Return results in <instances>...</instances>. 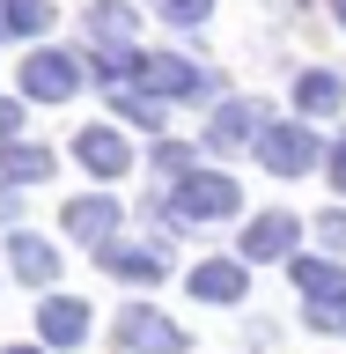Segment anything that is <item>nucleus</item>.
<instances>
[{"label":"nucleus","mask_w":346,"mask_h":354,"mask_svg":"<svg viewBox=\"0 0 346 354\" xmlns=\"http://www.w3.org/2000/svg\"><path fill=\"white\" fill-rule=\"evenodd\" d=\"M15 82L30 104H66V96H81V52H52V44H37V52H22Z\"/></svg>","instance_id":"1"},{"label":"nucleus","mask_w":346,"mask_h":354,"mask_svg":"<svg viewBox=\"0 0 346 354\" xmlns=\"http://www.w3.org/2000/svg\"><path fill=\"white\" fill-rule=\"evenodd\" d=\"M126 82H140V96H206V74H199L192 59H177V52H133V66H126Z\"/></svg>","instance_id":"2"},{"label":"nucleus","mask_w":346,"mask_h":354,"mask_svg":"<svg viewBox=\"0 0 346 354\" xmlns=\"http://www.w3.org/2000/svg\"><path fill=\"white\" fill-rule=\"evenodd\" d=\"M258 162L273 177H309L317 170V133H309L302 118H273V126L258 133Z\"/></svg>","instance_id":"3"},{"label":"nucleus","mask_w":346,"mask_h":354,"mask_svg":"<svg viewBox=\"0 0 346 354\" xmlns=\"http://www.w3.org/2000/svg\"><path fill=\"white\" fill-rule=\"evenodd\" d=\"M118 347L126 354H192V339H184L177 317H162V310H148V303H126L118 310Z\"/></svg>","instance_id":"4"},{"label":"nucleus","mask_w":346,"mask_h":354,"mask_svg":"<svg viewBox=\"0 0 346 354\" xmlns=\"http://www.w3.org/2000/svg\"><path fill=\"white\" fill-rule=\"evenodd\" d=\"M243 207L236 177L221 170H199V177H177V221H229Z\"/></svg>","instance_id":"5"},{"label":"nucleus","mask_w":346,"mask_h":354,"mask_svg":"<svg viewBox=\"0 0 346 354\" xmlns=\"http://www.w3.org/2000/svg\"><path fill=\"white\" fill-rule=\"evenodd\" d=\"M295 236H302V221H295V214H280V207H273V214H258L251 229H243V266H280V259H302V251H295Z\"/></svg>","instance_id":"6"},{"label":"nucleus","mask_w":346,"mask_h":354,"mask_svg":"<svg viewBox=\"0 0 346 354\" xmlns=\"http://www.w3.org/2000/svg\"><path fill=\"white\" fill-rule=\"evenodd\" d=\"M81 30L96 44H104V52H133V30H140V0H88L81 8Z\"/></svg>","instance_id":"7"},{"label":"nucleus","mask_w":346,"mask_h":354,"mask_svg":"<svg viewBox=\"0 0 346 354\" xmlns=\"http://www.w3.org/2000/svg\"><path fill=\"white\" fill-rule=\"evenodd\" d=\"M258 133H265V104H243V96H229V104L214 111V126H206V148H258Z\"/></svg>","instance_id":"8"},{"label":"nucleus","mask_w":346,"mask_h":354,"mask_svg":"<svg viewBox=\"0 0 346 354\" xmlns=\"http://www.w3.org/2000/svg\"><path fill=\"white\" fill-rule=\"evenodd\" d=\"M192 295L199 303H221V310L243 303V295H251V266L243 259H199L192 266Z\"/></svg>","instance_id":"9"},{"label":"nucleus","mask_w":346,"mask_h":354,"mask_svg":"<svg viewBox=\"0 0 346 354\" xmlns=\"http://www.w3.org/2000/svg\"><path fill=\"white\" fill-rule=\"evenodd\" d=\"M74 162H81L88 177H126L133 170V148L110 126H81V133H74Z\"/></svg>","instance_id":"10"},{"label":"nucleus","mask_w":346,"mask_h":354,"mask_svg":"<svg viewBox=\"0 0 346 354\" xmlns=\"http://www.w3.org/2000/svg\"><path fill=\"white\" fill-rule=\"evenodd\" d=\"M66 236H81V243H118V199H104V192H88V199H66Z\"/></svg>","instance_id":"11"},{"label":"nucleus","mask_w":346,"mask_h":354,"mask_svg":"<svg viewBox=\"0 0 346 354\" xmlns=\"http://www.w3.org/2000/svg\"><path fill=\"white\" fill-rule=\"evenodd\" d=\"M8 273L30 281V288H52L59 281V251H52L44 236H30V229H15V236H8Z\"/></svg>","instance_id":"12"},{"label":"nucleus","mask_w":346,"mask_h":354,"mask_svg":"<svg viewBox=\"0 0 346 354\" xmlns=\"http://www.w3.org/2000/svg\"><path fill=\"white\" fill-rule=\"evenodd\" d=\"M37 332H44V347H81V339H88V303H74V295H44Z\"/></svg>","instance_id":"13"},{"label":"nucleus","mask_w":346,"mask_h":354,"mask_svg":"<svg viewBox=\"0 0 346 354\" xmlns=\"http://www.w3.org/2000/svg\"><path fill=\"white\" fill-rule=\"evenodd\" d=\"M104 266L118 273V281H140V288H155L162 273H170V259H162L155 243H104Z\"/></svg>","instance_id":"14"},{"label":"nucleus","mask_w":346,"mask_h":354,"mask_svg":"<svg viewBox=\"0 0 346 354\" xmlns=\"http://www.w3.org/2000/svg\"><path fill=\"white\" fill-rule=\"evenodd\" d=\"M0 177H8V185L52 177V148H37V140H0Z\"/></svg>","instance_id":"15"},{"label":"nucleus","mask_w":346,"mask_h":354,"mask_svg":"<svg viewBox=\"0 0 346 354\" xmlns=\"http://www.w3.org/2000/svg\"><path fill=\"white\" fill-rule=\"evenodd\" d=\"M295 288H302V303H325V295H346V273L331 259H287Z\"/></svg>","instance_id":"16"},{"label":"nucleus","mask_w":346,"mask_h":354,"mask_svg":"<svg viewBox=\"0 0 346 354\" xmlns=\"http://www.w3.org/2000/svg\"><path fill=\"white\" fill-rule=\"evenodd\" d=\"M339 96H346V82H339V74H325V66H309L302 82H295V104H302L309 118H331V111H339Z\"/></svg>","instance_id":"17"},{"label":"nucleus","mask_w":346,"mask_h":354,"mask_svg":"<svg viewBox=\"0 0 346 354\" xmlns=\"http://www.w3.org/2000/svg\"><path fill=\"white\" fill-rule=\"evenodd\" d=\"M0 30L8 37H44L52 30V0H0Z\"/></svg>","instance_id":"18"},{"label":"nucleus","mask_w":346,"mask_h":354,"mask_svg":"<svg viewBox=\"0 0 346 354\" xmlns=\"http://www.w3.org/2000/svg\"><path fill=\"white\" fill-rule=\"evenodd\" d=\"M110 104H118V118H133L140 133H155V126H162V104H155V96H140L133 82H118V88H110Z\"/></svg>","instance_id":"19"},{"label":"nucleus","mask_w":346,"mask_h":354,"mask_svg":"<svg viewBox=\"0 0 346 354\" xmlns=\"http://www.w3.org/2000/svg\"><path fill=\"white\" fill-rule=\"evenodd\" d=\"M162 22H177V30H192V22H206L214 15V0H148Z\"/></svg>","instance_id":"20"},{"label":"nucleus","mask_w":346,"mask_h":354,"mask_svg":"<svg viewBox=\"0 0 346 354\" xmlns=\"http://www.w3.org/2000/svg\"><path fill=\"white\" fill-rule=\"evenodd\" d=\"M309 332H346V295H325V303H302Z\"/></svg>","instance_id":"21"},{"label":"nucleus","mask_w":346,"mask_h":354,"mask_svg":"<svg viewBox=\"0 0 346 354\" xmlns=\"http://www.w3.org/2000/svg\"><path fill=\"white\" fill-rule=\"evenodd\" d=\"M317 243H325V251H346V214H339V207L317 214Z\"/></svg>","instance_id":"22"},{"label":"nucleus","mask_w":346,"mask_h":354,"mask_svg":"<svg viewBox=\"0 0 346 354\" xmlns=\"http://www.w3.org/2000/svg\"><path fill=\"white\" fill-rule=\"evenodd\" d=\"M325 177H331V192H346V133L331 140V155H325Z\"/></svg>","instance_id":"23"},{"label":"nucleus","mask_w":346,"mask_h":354,"mask_svg":"<svg viewBox=\"0 0 346 354\" xmlns=\"http://www.w3.org/2000/svg\"><path fill=\"white\" fill-rule=\"evenodd\" d=\"M184 162H192V148H177V140H162V148H155V170H184Z\"/></svg>","instance_id":"24"},{"label":"nucleus","mask_w":346,"mask_h":354,"mask_svg":"<svg viewBox=\"0 0 346 354\" xmlns=\"http://www.w3.org/2000/svg\"><path fill=\"white\" fill-rule=\"evenodd\" d=\"M22 133V104H0V140H15Z\"/></svg>","instance_id":"25"},{"label":"nucleus","mask_w":346,"mask_h":354,"mask_svg":"<svg viewBox=\"0 0 346 354\" xmlns=\"http://www.w3.org/2000/svg\"><path fill=\"white\" fill-rule=\"evenodd\" d=\"M0 214H15V192H8V185H0Z\"/></svg>","instance_id":"26"},{"label":"nucleus","mask_w":346,"mask_h":354,"mask_svg":"<svg viewBox=\"0 0 346 354\" xmlns=\"http://www.w3.org/2000/svg\"><path fill=\"white\" fill-rule=\"evenodd\" d=\"M331 15H339V30H346V0H331Z\"/></svg>","instance_id":"27"},{"label":"nucleus","mask_w":346,"mask_h":354,"mask_svg":"<svg viewBox=\"0 0 346 354\" xmlns=\"http://www.w3.org/2000/svg\"><path fill=\"white\" fill-rule=\"evenodd\" d=\"M8 354H37V347H8Z\"/></svg>","instance_id":"28"}]
</instances>
